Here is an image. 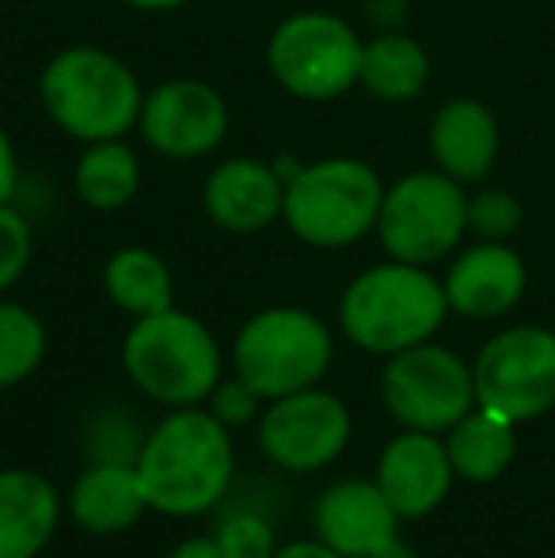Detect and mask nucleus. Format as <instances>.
Segmentation results:
<instances>
[{
    "mask_svg": "<svg viewBox=\"0 0 555 558\" xmlns=\"http://www.w3.org/2000/svg\"><path fill=\"white\" fill-rule=\"evenodd\" d=\"M137 475L148 509L176 521H191L225 501L237 478L232 429L206 407H176L145 434Z\"/></svg>",
    "mask_w": 555,
    "mask_h": 558,
    "instance_id": "1",
    "label": "nucleus"
},
{
    "mask_svg": "<svg viewBox=\"0 0 555 558\" xmlns=\"http://www.w3.org/2000/svg\"><path fill=\"white\" fill-rule=\"evenodd\" d=\"M449 319L442 278L430 266L388 258L358 278L339 296V331L350 345L377 357L408 350V345L430 342Z\"/></svg>",
    "mask_w": 555,
    "mask_h": 558,
    "instance_id": "2",
    "label": "nucleus"
},
{
    "mask_svg": "<svg viewBox=\"0 0 555 558\" xmlns=\"http://www.w3.org/2000/svg\"><path fill=\"white\" fill-rule=\"evenodd\" d=\"M38 99L65 137L92 145L137 130L145 88L119 53L104 46H65L38 73Z\"/></svg>",
    "mask_w": 555,
    "mask_h": 558,
    "instance_id": "3",
    "label": "nucleus"
},
{
    "mask_svg": "<svg viewBox=\"0 0 555 558\" xmlns=\"http://www.w3.org/2000/svg\"><path fill=\"white\" fill-rule=\"evenodd\" d=\"M122 368L141 396L176 411L206 403L225 376V357L214 331L171 304L134 319L122 338Z\"/></svg>",
    "mask_w": 555,
    "mask_h": 558,
    "instance_id": "4",
    "label": "nucleus"
},
{
    "mask_svg": "<svg viewBox=\"0 0 555 558\" xmlns=\"http://www.w3.org/2000/svg\"><path fill=\"white\" fill-rule=\"evenodd\" d=\"M385 179L358 156H324L301 163L286 183L281 225L301 243L319 251H339L377 232Z\"/></svg>",
    "mask_w": 555,
    "mask_h": 558,
    "instance_id": "5",
    "label": "nucleus"
},
{
    "mask_svg": "<svg viewBox=\"0 0 555 558\" xmlns=\"http://www.w3.org/2000/svg\"><path fill=\"white\" fill-rule=\"evenodd\" d=\"M331 361V327L316 312L297 308V304L255 312L232 342V373L252 384L267 403L324 384Z\"/></svg>",
    "mask_w": 555,
    "mask_h": 558,
    "instance_id": "6",
    "label": "nucleus"
},
{
    "mask_svg": "<svg viewBox=\"0 0 555 558\" xmlns=\"http://www.w3.org/2000/svg\"><path fill=\"white\" fill-rule=\"evenodd\" d=\"M362 35L335 12H293L270 31L267 69L281 92L304 104H331L358 88Z\"/></svg>",
    "mask_w": 555,
    "mask_h": 558,
    "instance_id": "7",
    "label": "nucleus"
},
{
    "mask_svg": "<svg viewBox=\"0 0 555 558\" xmlns=\"http://www.w3.org/2000/svg\"><path fill=\"white\" fill-rule=\"evenodd\" d=\"M468 235V186L445 171H408L385 186L377 240L388 258L434 266L453 258Z\"/></svg>",
    "mask_w": 555,
    "mask_h": 558,
    "instance_id": "8",
    "label": "nucleus"
},
{
    "mask_svg": "<svg viewBox=\"0 0 555 558\" xmlns=\"http://www.w3.org/2000/svg\"><path fill=\"white\" fill-rule=\"evenodd\" d=\"M472 380L475 407L514 426L555 411V331L518 324L491 335L472 361Z\"/></svg>",
    "mask_w": 555,
    "mask_h": 558,
    "instance_id": "9",
    "label": "nucleus"
},
{
    "mask_svg": "<svg viewBox=\"0 0 555 558\" xmlns=\"http://www.w3.org/2000/svg\"><path fill=\"white\" fill-rule=\"evenodd\" d=\"M381 399L385 411L403 429L445 434L475 407L472 365L434 338L385 357L381 368Z\"/></svg>",
    "mask_w": 555,
    "mask_h": 558,
    "instance_id": "10",
    "label": "nucleus"
},
{
    "mask_svg": "<svg viewBox=\"0 0 555 558\" xmlns=\"http://www.w3.org/2000/svg\"><path fill=\"white\" fill-rule=\"evenodd\" d=\"M255 437H260V452L275 468L309 475V471L331 468L347 452L354 418L335 391L316 384V388L270 399L255 422Z\"/></svg>",
    "mask_w": 555,
    "mask_h": 558,
    "instance_id": "11",
    "label": "nucleus"
},
{
    "mask_svg": "<svg viewBox=\"0 0 555 558\" xmlns=\"http://www.w3.org/2000/svg\"><path fill=\"white\" fill-rule=\"evenodd\" d=\"M137 130L164 160H202L229 133V104L206 81H164L145 92Z\"/></svg>",
    "mask_w": 555,
    "mask_h": 558,
    "instance_id": "12",
    "label": "nucleus"
},
{
    "mask_svg": "<svg viewBox=\"0 0 555 558\" xmlns=\"http://www.w3.org/2000/svg\"><path fill=\"white\" fill-rule=\"evenodd\" d=\"M449 312L464 319H503L529 289L526 258L503 240H472L457 247L442 278Z\"/></svg>",
    "mask_w": 555,
    "mask_h": 558,
    "instance_id": "13",
    "label": "nucleus"
},
{
    "mask_svg": "<svg viewBox=\"0 0 555 558\" xmlns=\"http://www.w3.org/2000/svg\"><path fill=\"white\" fill-rule=\"evenodd\" d=\"M403 517L393 509L377 478H339L312 506V532L342 558H373L400 536Z\"/></svg>",
    "mask_w": 555,
    "mask_h": 558,
    "instance_id": "14",
    "label": "nucleus"
},
{
    "mask_svg": "<svg viewBox=\"0 0 555 558\" xmlns=\"http://www.w3.org/2000/svg\"><path fill=\"white\" fill-rule=\"evenodd\" d=\"M373 478H377V486L385 490V498L393 501V509L403 521H422L449 498L457 471L449 463L442 434L403 429L381 448Z\"/></svg>",
    "mask_w": 555,
    "mask_h": 558,
    "instance_id": "15",
    "label": "nucleus"
},
{
    "mask_svg": "<svg viewBox=\"0 0 555 558\" xmlns=\"http://www.w3.org/2000/svg\"><path fill=\"white\" fill-rule=\"evenodd\" d=\"M426 148L437 171H445L457 183L472 186L495 171L503 133L498 118L487 104L472 96L445 99L426 125Z\"/></svg>",
    "mask_w": 555,
    "mask_h": 558,
    "instance_id": "16",
    "label": "nucleus"
},
{
    "mask_svg": "<svg viewBox=\"0 0 555 558\" xmlns=\"http://www.w3.org/2000/svg\"><path fill=\"white\" fill-rule=\"evenodd\" d=\"M281 198H286V183L267 160H255V156H229L209 171L202 186L206 217L237 235L263 232L281 221Z\"/></svg>",
    "mask_w": 555,
    "mask_h": 558,
    "instance_id": "17",
    "label": "nucleus"
},
{
    "mask_svg": "<svg viewBox=\"0 0 555 558\" xmlns=\"http://www.w3.org/2000/svg\"><path fill=\"white\" fill-rule=\"evenodd\" d=\"M65 498L35 468H0V558H38L58 536Z\"/></svg>",
    "mask_w": 555,
    "mask_h": 558,
    "instance_id": "18",
    "label": "nucleus"
},
{
    "mask_svg": "<svg viewBox=\"0 0 555 558\" xmlns=\"http://www.w3.org/2000/svg\"><path fill=\"white\" fill-rule=\"evenodd\" d=\"M65 509L76 529L92 532V536L130 532L148 513L137 463H88L69 486Z\"/></svg>",
    "mask_w": 555,
    "mask_h": 558,
    "instance_id": "19",
    "label": "nucleus"
},
{
    "mask_svg": "<svg viewBox=\"0 0 555 558\" xmlns=\"http://www.w3.org/2000/svg\"><path fill=\"white\" fill-rule=\"evenodd\" d=\"M430 84V53L408 31L388 27L362 43L358 88L377 104H415Z\"/></svg>",
    "mask_w": 555,
    "mask_h": 558,
    "instance_id": "20",
    "label": "nucleus"
},
{
    "mask_svg": "<svg viewBox=\"0 0 555 558\" xmlns=\"http://www.w3.org/2000/svg\"><path fill=\"white\" fill-rule=\"evenodd\" d=\"M445 452L457 471V478L472 486H487L510 471L518 456V426L498 414L472 407L453 429H445Z\"/></svg>",
    "mask_w": 555,
    "mask_h": 558,
    "instance_id": "21",
    "label": "nucleus"
},
{
    "mask_svg": "<svg viewBox=\"0 0 555 558\" xmlns=\"http://www.w3.org/2000/svg\"><path fill=\"white\" fill-rule=\"evenodd\" d=\"M141 191V160L122 137L114 141H92L84 145L81 160L73 168V194L81 206L96 214H114L130 206Z\"/></svg>",
    "mask_w": 555,
    "mask_h": 558,
    "instance_id": "22",
    "label": "nucleus"
},
{
    "mask_svg": "<svg viewBox=\"0 0 555 558\" xmlns=\"http://www.w3.org/2000/svg\"><path fill=\"white\" fill-rule=\"evenodd\" d=\"M104 293L126 316H153L176 304L171 266L148 247H119L104 266Z\"/></svg>",
    "mask_w": 555,
    "mask_h": 558,
    "instance_id": "23",
    "label": "nucleus"
},
{
    "mask_svg": "<svg viewBox=\"0 0 555 558\" xmlns=\"http://www.w3.org/2000/svg\"><path fill=\"white\" fill-rule=\"evenodd\" d=\"M46 357V324L27 308L0 296V391L31 380Z\"/></svg>",
    "mask_w": 555,
    "mask_h": 558,
    "instance_id": "24",
    "label": "nucleus"
},
{
    "mask_svg": "<svg viewBox=\"0 0 555 558\" xmlns=\"http://www.w3.org/2000/svg\"><path fill=\"white\" fill-rule=\"evenodd\" d=\"M521 225H526V206L518 194L498 191V186H483V191L468 194V235L472 240L510 243Z\"/></svg>",
    "mask_w": 555,
    "mask_h": 558,
    "instance_id": "25",
    "label": "nucleus"
},
{
    "mask_svg": "<svg viewBox=\"0 0 555 558\" xmlns=\"http://www.w3.org/2000/svg\"><path fill=\"white\" fill-rule=\"evenodd\" d=\"M88 445V463H137V452L145 445V429L137 426L134 411H126V407L122 411H104L92 422Z\"/></svg>",
    "mask_w": 555,
    "mask_h": 558,
    "instance_id": "26",
    "label": "nucleus"
},
{
    "mask_svg": "<svg viewBox=\"0 0 555 558\" xmlns=\"http://www.w3.org/2000/svg\"><path fill=\"white\" fill-rule=\"evenodd\" d=\"M214 539L225 558H275L278 551L275 524L260 509H237V513H229L217 524Z\"/></svg>",
    "mask_w": 555,
    "mask_h": 558,
    "instance_id": "27",
    "label": "nucleus"
},
{
    "mask_svg": "<svg viewBox=\"0 0 555 558\" xmlns=\"http://www.w3.org/2000/svg\"><path fill=\"white\" fill-rule=\"evenodd\" d=\"M31 255H35V228L12 202H4L0 206V296L27 274Z\"/></svg>",
    "mask_w": 555,
    "mask_h": 558,
    "instance_id": "28",
    "label": "nucleus"
},
{
    "mask_svg": "<svg viewBox=\"0 0 555 558\" xmlns=\"http://www.w3.org/2000/svg\"><path fill=\"white\" fill-rule=\"evenodd\" d=\"M202 407H206L217 422H225L229 429H237V426H252V422H260L267 399H263L252 384H244L237 373H232L229 380L221 376V384L209 391V399Z\"/></svg>",
    "mask_w": 555,
    "mask_h": 558,
    "instance_id": "29",
    "label": "nucleus"
},
{
    "mask_svg": "<svg viewBox=\"0 0 555 558\" xmlns=\"http://www.w3.org/2000/svg\"><path fill=\"white\" fill-rule=\"evenodd\" d=\"M15 186H20V160H15L12 137H8V130L0 125V206L15 198Z\"/></svg>",
    "mask_w": 555,
    "mask_h": 558,
    "instance_id": "30",
    "label": "nucleus"
},
{
    "mask_svg": "<svg viewBox=\"0 0 555 558\" xmlns=\"http://www.w3.org/2000/svg\"><path fill=\"white\" fill-rule=\"evenodd\" d=\"M168 558H225L214 536H191L183 544H176L168 551Z\"/></svg>",
    "mask_w": 555,
    "mask_h": 558,
    "instance_id": "31",
    "label": "nucleus"
},
{
    "mask_svg": "<svg viewBox=\"0 0 555 558\" xmlns=\"http://www.w3.org/2000/svg\"><path fill=\"white\" fill-rule=\"evenodd\" d=\"M275 558H342V555H335L327 544H319L316 536L312 539H297V544H286V547H278Z\"/></svg>",
    "mask_w": 555,
    "mask_h": 558,
    "instance_id": "32",
    "label": "nucleus"
},
{
    "mask_svg": "<svg viewBox=\"0 0 555 558\" xmlns=\"http://www.w3.org/2000/svg\"><path fill=\"white\" fill-rule=\"evenodd\" d=\"M119 4L134 8V12H176V8L191 4V0H119Z\"/></svg>",
    "mask_w": 555,
    "mask_h": 558,
    "instance_id": "33",
    "label": "nucleus"
},
{
    "mask_svg": "<svg viewBox=\"0 0 555 558\" xmlns=\"http://www.w3.org/2000/svg\"><path fill=\"white\" fill-rule=\"evenodd\" d=\"M373 558H419L415 551H411V547L408 544H403V539L400 536H396L393 539V544H385V547H381V551L377 555H373Z\"/></svg>",
    "mask_w": 555,
    "mask_h": 558,
    "instance_id": "34",
    "label": "nucleus"
}]
</instances>
